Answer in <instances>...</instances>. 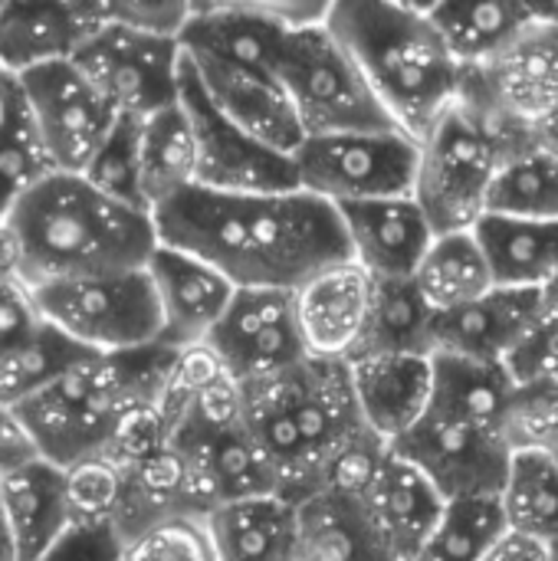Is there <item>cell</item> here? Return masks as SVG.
Here are the masks:
<instances>
[{
    "instance_id": "obj_1",
    "label": "cell",
    "mask_w": 558,
    "mask_h": 561,
    "mask_svg": "<svg viewBox=\"0 0 558 561\" xmlns=\"http://www.w3.org/2000/svg\"><path fill=\"white\" fill-rule=\"evenodd\" d=\"M158 243L187 253L237 289L296 293L329 266L349 263L339 207L309 194H220L187 187L155 214Z\"/></svg>"
},
{
    "instance_id": "obj_2",
    "label": "cell",
    "mask_w": 558,
    "mask_h": 561,
    "mask_svg": "<svg viewBox=\"0 0 558 561\" xmlns=\"http://www.w3.org/2000/svg\"><path fill=\"white\" fill-rule=\"evenodd\" d=\"M158 250L151 214L132 210L82 174L43 181L0 230V253L30 289L62 279L145 270Z\"/></svg>"
},
{
    "instance_id": "obj_3",
    "label": "cell",
    "mask_w": 558,
    "mask_h": 561,
    "mask_svg": "<svg viewBox=\"0 0 558 561\" xmlns=\"http://www.w3.org/2000/svg\"><path fill=\"white\" fill-rule=\"evenodd\" d=\"M240 417L276 493L293 503L312 496L345 450L375 437L362 421L349 365L322 358L240 385Z\"/></svg>"
},
{
    "instance_id": "obj_4",
    "label": "cell",
    "mask_w": 558,
    "mask_h": 561,
    "mask_svg": "<svg viewBox=\"0 0 558 561\" xmlns=\"http://www.w3.org/2000/svg\"><path fill=\"white\" fill-rule=\"evenodd\" d=\"M326 26L352 53L391 122L421 141L460 99L467 69L421 3L335 0Z\"/></svg>"
},
{
    "instance_id": "obj_5",
    "label": "cell",
    "mask_w": 558,
    "mask_h": 561,
    "mask_svg": "<svg viewBox=\"0 0 558 561\" xmlns=\"http://www.w3.org/2000/svg\"><path fill=\"white\" fill-rule=\"evenodd\" d=\"M533 138L529 128L493 112L477 92L460 99L418 141L414 201L437 233L474 230L487 214V194L503 161Z\"/></svg>"
},
{
    "instance_id": "obj_6",
    "label": "cell",
    "mask_w": 558,
    "mask_h": 561,
    "mask_svg": "<svg viewBox=\"0 0 558 561\" xmlns=\"http://www.w3.org/2000/svg\"><path fill=\"white\" fill-rule=\"evenodd\" d=\"M280 82L306 138L398 128L352 53L332 36L329 26L289 33L280 62Z\"/></svg>"
},
{
    "instance_id": "obj_7",
    "label": "cell",
    "mask_w": 558,
    "mask_h": 561,
    "mask_svg": "<svg viewBox=\"0 0 558 561\" xmlns=\"http://www.w3.org/2000/svg\"><path fill=\"white\" fill-rule=\"evenodd\" d=\"M30 293L53 329L95 355L161 345V309L148 270L62 279Z\"/></svg>"
},
{
    "instance_id": "obj_8",
    "label": "cell",
    "mask_w": 558,
    "mask_h": 561,
    "mask_svg": "<svg viewBox=\"0 0 558 561\" xmlns=\"http://www.w3.org/2000/svg\"><path fill=\"white\" fill-rule=\"evenodd\" d=\"M421 145L405 131H358L306 138L293 154L299 191H309L332 207L411 197Z\"/></svg>"
},
{
    "instance_id": "obj_9",
    "label": "cell",
    "mask_w": 558,
    "mask_h": 561,
    "mask_svg": "<svg viewBox=\"0 0 558 561\" xmlns=\"http://www.w3.org/2000/svg\"><path fill=\"white\" fill-rule=\"evenodd\" d=\"M181 39L102 23L76 53V69L128 118H151L181 99Z\"/></svg>"
},
{
    "instance_id": "obj_10",
    "label": "cell",
    "mask_w": 558,
    "mask_h": 561,
    "mask_svg": "<svg viewBox=\"0 0 558 561\" xmlns=\"http://www.w3.org/2000/svg\"><path fill=\"white\" fill-rule=\"evenodd\" d=\"M184 53V49H181ZM181 108L197 145V184L220 194H286L299 191L293 154H283L240 125H234L201 89L187 59H181Z\"/></svg>"
},
{
    "instance_id": "obj_11",
    "label": "cell",
    "mask_w": 558,
    "mask_h": 561,
    "mask_svg": "<svg viewBox=\"0 0 558 561\" xmlns=\"http://www.w3.org/2000/svg\"><path fill=\"white\" fill-rule=\"evenodd\" d=\"M332 3L286 0H214L191 3L187 26L181 30V49L194 56H214L234 66L260 69L280 76V62L289 43V33L326 26Z\"/></svg>"
},
{
    "instance_id": "obj_12",
    "label": "cell",
    "mask_w": 558,
    "mask_h": 561,
    "mask_svg": "<svg viewBox=\"0 0 558 561\" xmlns=\"http://www.w3.org/2000/svg\"><path fill=\"white\" fill-rule=\"evenodd\" d=\"M391 450L414 463L447 503L500 500L513 463V454L497 431L437 408L434 401L424 421Z\"/></svg>"
},
{
    "instance_id": "obj_13",
    "label": "cell",
    "mask_w": 558,
    "mask_h": 561,
    "mask_svg": "<svg viewBox=\"0 0 558 561\" xmlns=\"http://www.w3.org/2000/svg\"><path fill=\"white\" fill-rule=\"evenodd\" d=\"M16 85L56 161V171L82 174L115 128L118 112L76 69V62L33 69L26 76H16Z\"/></svg>"
},
{
    "instance_id": "obj_14",
    "label": "cell",
    "mask_w": 558,
    "mask_h": 561,
    "mask_svg": "<svg viewBox=\"0 0 558 561\" xmlns=\"http://www.w3.org/2000/svg\"><path fill=\"white\" fill-rule=\"evenodd\" d=\"M237 381H260L309 358L296 319V299L283 289H237L230 309L201 345Z\"/></svg>"
},
{
    "instance_id": "obj_15",
    "label": "cell",
    "mask_w": 558,
    "mask_h": 561,
    "mask_svg": "<svg viewBox=\"0 0 558 561\" xmlns=\"http://www.w3.org/2000/svg\"><path fill=\"white\" fill-rule=\"evenodd\" d=\"M378 279L358 263H339L303 283L296 299V319L309 358L352 365L372 335Z\"/></svg>"
},
{
    "instance_id": "obj_16",
    "label": "cell",
    "mask_w": 558,
    "mask_h": 561,
    "mask_svg": "<svg viewBox=\"0 0 558 561\" xmlns=\"http://www.w3.org/2000/svg\"><path fill=\"white\" fill-rule=\"evenodd\" d=\"M145 270L161 309V345L174 352L201 348L230 309L237 286L214 266L161 243Z\"/></svg>"
},
{
    "instance_id": "obj_17",
    "label": "cell",
    "mask_w": 558,
    "mask_h": 561,
    "mask_svg": "<svg viewBox=\"0 0 558 561\" xmlns=\"http://www.w3.org/2000/svg\"><path fill=\"white\" fill-rule=\"evenodd\" d=\"M349 371L365 427L388 447L401 444L431 411L434 355L368 352Z\"/></svg>"
},
{
    "instance_id": "obj_18",
    "label": "cell",
    "mask_w": 558,
    "mask_h": 561,
    "mask_svg": "<svg viewBox=\"0 0 558 561\" xmlns=\"http://www.w3.org/2000/svg\"><path fill=\"white\" fill-rule=\"evenodd\" d=\"M549 309V293L493 289L467 309L437 316L431 355L506 365V358L533 335Z\"/></svg>"
},
{
    "instance_id": "obj_19",
    "label": "cell",
    "mask_w": 558,
    "mask_h": 561,
    "mask_svg": "<svg viewBox=\"0 0 558 561\" xmlns=\"http://www.w3.org/2000/svg\"><path fill=\"white\" fill-rule=\"evenodd\" d=\"M184 59L191 62L207 99L234 125H240L243 131H250L253 138H260L263 145H270L283 154L299 151L306 135H303V125L296 118V108H293L280 76L234 66V62H224L214 56L184 53Z\"/></svg>"
},
{
    "instance_id": "obj_20",
    "label": "cell",
    "mask_w": 558,
    "mask_h": 561,
    "mask_svg": "<svg viewBox=\"0 0 558 561\" xmlns=\"http://www.w3.org/2000/svg\"><path fill=\"white\" fill-rule=\"evenodd\" d=\"M99 26L95 0L0 3V66L16 79L43 66L72 62Z\"/></svg>"
},
{
    "instance_id": "obj_21",
    "label": "cell",
    "mask_w": 558,
    "mask_h": 561,
    "mask_svg": "<svg viewBox=\"0 0 558 561\" xmlns=\"http://www.w3.org/2000/svg\"><path fill=\"white\" fill-rule=\"evenodd\" d=\"M352 263L382 279H414L437 230L411 197H385L339 207Z\"/></svg>"
},
{
    "instance_id": "obj_22",
    "label": "cell",
    "mask_w": 558,
    "mask_h": 561,
    "mask_svg": "<svg viewBox=\"0 0 558 561\" xmlns=\"http://www.w3.org/2000/svg\"><path fill=\"white\" fill-rule=\"evenodd\" d=\"M362 510L388 561H414L444 519L447 500L414 463L388 450L362 496Z\"/></svg>"
},
{
    "instance_id": "obj_23",
    "label": "cell",
    "mask_w": 558,
    "mask_h": 561,
    "mask_svg": "<svg viewBox=\"0 0 558 561\" xmlns=\"http://www.w3.org/2000/svg\"><path fill=\"white\" fill-rule=\"evenodd\" d=\"M467 89L493 112L533 131L558 108V20L526 36L497 62L467 72Z\"/></svg>"
},
{
    "instance_id": "obj_24",
    "label": "cell",
    "mask_w": 558,
    "mask_h": 561,
    "mask_svg": "<svg viewBox=\"0 0 558 561\" xmlns=\"http://www.w3.org/2000/svg\"><path fill=\"white\" fill-rule=\"evenodd\" d=\"M431 20L444 33L447 46L460 59V66L483 69L497 62L503 53L520 46L536 30L558 20V3L539 0H464V3H428Z\"/></svg>"
},
{
    "instance_id": "obj_25",
    "label": "cell",
    "mask_w": 558,
    "mask_h": 561,
    "mask_svg": "<svg viewBox=\"0 0 558 561\" xmlns=\"http://www.w3.org/2000/svg\"><path fill=\"white\" fill-rule=\"evenodd\" d=\"M0 500L16 561H39L72 526L66 477L39 457L0 477Z\"/></svg>"
},
{
    "instance_id": "obj_26",
    "label": "cell",
    "mask_w": 558,
    "mask_h": 561,
    "mask_svg": "<svg viewBox=\"0 0 558 561\" xmlns=\"http://www.w3.org/2000/svg\"><path fill=\"white\" fill-rule=\"evenodd\" d=\"M207 523L220 561H293L299 506L280 493L217 506Z\"/></svg>"
},
{
    "instance_id": "obj_27",
    "label": "cell",
    "mask_w": 558,
    "mask_h": 561,
    "mask_svg": "<svg viewBox=\"0 0 558 561\" xmlns=\"http://www.w3.org/2000/svg\"><path fill=\"white\" fill-rule=\"evenodd\" d=\"M474 233L500 289L553 293L558 286V224L483 217Z\"/></svg>"
},
{
    "instance_id": "obj_28",
    "label": "cell",
    "mask_w": 558,
    "mask_h": 561,
    "mask_svg": "<svg viewBox=\"0 0 558 561\" xmlns=\"http://www.w3.org/2000/svg\"><path fill=\"white\" fill-rule=\"evenodd\" d=\"M296 506L299 533L293 561H388L372 533L362 500L312 493Z\"/></svg>"
},
{
    "instance_id": "obj_29",
    "label": "cell",
    "mask_w": 558,
    "mask_h": 561,
    "mask_svg": "<svg viewBox=\"0 0 558 561\" xmlns=\"http://www.w3.org/2000/svg\"><path fill=\"white\" fill-rule=\"evenodd\" d=\"M414 286L437 316L467 309L497 289L490 263L474 230L437 233L424 263L414 273Z\"/></svg>"
},
{
    "instance_id": "obj_30",
    "label": "cell",
    "mask_w": 558,
    "mask_h": 561,
    "mask_svg": "<svg viewBox=\"0 0 558 561\" xmlns=\"http://www.w3.org/2000/svg\"><path fill=\"white\" fill-rule=\"evenodd\" d=\"M197 184V145L191 122L178 105L141 122V191L155 214L171 197Z\"/></svg>"
},
{
    "instance_id": "obj_31",
    "label": "cell",
    "mask_w": 558,
    "mask_h": 561,
    "mask_svg": "<svg viewBox=\"0 0 558 561\" xmlns=\"http://www.w3.org/2000/svg\"><path fill=\"white\" fill-rule=\"evenodd\" d=\"M53 174H59L56 161L13 79L7 95V112L0 122V230L7 227L13 210Z\"/></svg>"
},
{
    "instance_id": "obj_32",
    "label": "cell",
    "mask_w": 558,
    "mask_h": 561,
    "mask_svg": "<svg viewBox=\"0 0 558 561\" xmlns=\"http://www.w3.org/2000/svg\"><path fill=\"white\" fill-rule=\"evenodd\" d=\"M483 217H513L558 224V154L543 148L536 138L520 145L503 168L497 171L487 214Z\"/></svg>"
},
{
    "instance_id": "obj_33",
    "label": "cell",
    "mask_w": 558,
    "mask_h": 561,
    "mask_svg": "<svg viewBox=\"0 0 558 561\" xmlns=\"http://www.w3.org/2000/svg\"><path fill=\"white\" fill-rule=\"evenodd\" d=\"M506 529L549 546L558 536V457L516 454L500 496Z\"/></svg>"
},
{
    "instance_id": "obj_34",
    "label": "cell",
    "mask_w": 558,
    "mask_h": 561,
    "mask_svg": "<svg viewBox=\"0 0 558 561\" xmlns=\"http://www.w3.org/2000/svg\"><path fill=\"white\" fill-rule=\"evenodd\" d=\"M434 322H437V312L424 302L414 279H382L375 289L372 335H368V345L362 355H368V352L431 355Z\"/></svg>"
},
{
    "instance_id": "obj_35",
    "label": "cell",
    "mask_w": 558,
    "mask_h": 561,
    "mask_svg": "<svg viewBox=\"0 0 558 561\" xmlns=\"http://www.w3.org/2000/svg\"><path fill=\"white\" fill-rule=\"evenodd\" d=\"M92 355L95 352L76 345L72 339H66L59 329L46 322V329L26 348L0 362V404L7 408L23 404L26 398L49 388L53 381H59L66 371H72Z\"/></svg>"
},
{
    "instance_id": "obj_36",
    "label": "cell",
    "mask_w": 558,
    "mask_h": 561,
    "mask_svg": "<svg viewBox=\"0 0 558 561\" xmlns=\"http://www.w3.org/2000/svg\"><path fill=\"white\" fill-rule=\"evenodd\" d=\"M503 533L500 500H454L414 561H483Z\"/></svg>"
},
{
    "instance_id": "obj_37",
    "label": "cell",
    "mask_w": 558,
    "mask_h": 561,
    "mask_svg": "<svg viewBox=\"0 0 558 561\" xmlns=\"http://www.w3.org/2000/svg\"><path fill=\"white\" fill-rule=\"evenodd\" d=\"M82 178L105 197L132 210L151 214L145 204V191H141V122L118 115L115 128L109 131V138L102 141V148L95 151Z\"/></svg>"
},
{
    "instance_id": "obj_38",
    "label": "cell",
    "mask_w": 558,
    "mask_h": 561,
    "mask_svg": "<svg viewBox=\"0 0 558 561\" xmlns=\"http://www.w3.org/2000/svg\"><path fill=\"white\" fill-rule=\"evenodd\" d=\"M503 444L516 454H558V381H513Z\"/></svg>"
},
{
    "instance_id": "obj_39",
    "label": "cell",
    "mask_w": 558,
    "mask_h": 561,
    "mask_svg": "<svg viewBox=\"0 0 558 561\" xmlns=\"http://www.w3.org/2000/svg\"><path fill=\"white\" fill-rule=\"evenodd\" d=\"M125 561H220L207 516L178 513L125 539Z\"/></svg>"
},
{
    "instance_id": "obj_40",
    "label": "cell",
    "mask_w": 558,
    "mask_h": 561,
    "mask_svg": "<svg viewBox=\"0 0 558 561\" xmlns=\"http://www.w3.org/2000/svg\"><path fill=\"white\" fill-rule=\"evenodd\" d=\"M66 477V500H69V516L72 523H112L118 519L122 510V493H125V467L115 463L109 454L86 457L72 467L62 470Z\"/></svg>"
},
{
    "instance_id": "obj_41",
    "label": "cell",
    "mask_w": 558,
    "mask_h": 561,
    "mask_svg": "<svg viewBox=\"0 0 558 561\" xmlns=\"http://www.w3.org/2000/svg\"><path fill=\"white\" fill-rule=\"evenodd\" d=\"M95 13L102 23L181 39V30L187 26L191 16V3L187 0H95Z\"/></svg>"
},
{
    "instance_id": "obj_42",
    "label": "cell",
    "mask_w": 558,
    "mask_h": 561,
    "mask_svg": "<svg viewBox=\"0 0 558 561\" xmlns=\"http://www.w3.org/2000/svg\"><path fill=\"white\" fill-rule=\"evenodd\" d=\"M43 329L46 319L36 309L30 286L10 270H0V362L26 348Z\"/></svg>"
},
{
    "instance_id": "obj_43",
    "label": "cell",
    "mask_w": 558,
    "mask_h": 561,
    "mask_svg": "<svg viewBox=\"0 0 558 561\" xmlns=\"http://www.w3.org/2000/svg\"><path fill=\"white\" fill-rule=\"evenodd\" d=\"M513 381H558V299L549 293V309L533 335L506 358Z\"/></svg>"
},
{
    "instance_id": "obj_44",
    "label": "cell",
    "mask_w": 558,
    "mask_h": 561,
    "mask_svg": "<svg viewBox=\"0 0 558 561\" xmlns=\"http://www.w3.org/2000/svg\"><path fill=\"white\" fill-rule=\"evenodd\" d=\"M39 561H125V539L112 523H72Z\"/></svg>"
},
{
    "instance_id": "obj_45",
    "label": "cell",
    "mask_w": 558,
    "mask_h": 561,
    "mask_svg": "<svg viewBox=\"0 0 558 561\" xmlns=\"http://www.w3.org/2000/svg\"><path fill=\"white\" fill-rule=\"evenodd\" d=\"M30 460H36V450H33L23 424L16 421L13 408L0 404V477L30 463Z\"/></svg>"
},
{
    "instance_id": "obj_46",
    "label": "cell",
    "mask_w": 558,
    "mask_h": 561,
    "mask_svg": "<svg viewBox=\"0 0 558 561\" xmlns=\"http://www.w3.org/2000/svg\"><path fill=\"white\" fill-rule=\"evenodd\" d=\"M483 561H553V556H549V546H543L539 539L506 529L497 539V546L483 556Z\"/></svg>"
},
{
    "instance_id": "obj_47",
    "label": "cell",
    "mask_w": 558,
    "mask_h": 561,
    "mask_svg": "<svg viewBox=\"0 0 558 561\" xmlns=\"http://www.w3.org/2000/svg\"><path fill=\"white\" fill-rule=\"evenodd\" d=\"M533 138H536L543 148H549V151H556L558 154V108H553L543 122L533 125Z\"/></svg>"
},
{
    "instance_id": "obj_48",
    "label": "cell",
    "mask_w": 558,
    "mask_h": 561,
    "mask_svg": "<svg viewBox=\"0 0 558 561\" xmlns=\"http://www.w3.org/2000/svg\"><path fill=\"white\" fill-rule=\"evenodd\" d=\"M0 561H16L10 526H7V513H3V500H0Z\"/></svg>"
},
{
    "instance_id": "obj_49",
    "label": "cell",
    "mask_w": 558,
    "mask_h": 561,
    "mask_svg": "<svg viewBox=\"0 0 558 561\" xmlns=\"http://www.w3.org/2000/svg\"><path fill=\"white\" fill-rule=\"evenodd\" d=\"M10 82L13 76L0 66V122H3V112H7V95H10Z\"/></svg>"
},
{
    "instance_id": "obj_50",
    "label": "cell",
    "mask_w": 558,
    "mask_h": 561,
    "mask_svg": "<svg viewBox=\"0 0 558 561\" xmlns=\"http://www.w3.org/2000/svg\"><path fill=\"white\" fill-rule=\"evenodd\" d=\"M549 556H553V561H558V536L549 542Z\"/></svg>"
},
{
    "instance_id": "obj_51",
    "label": "cell",
    "mask_w": 558,
    "mask_h": 561,
    "mask_svg": "<svg viewBox=\"0 0 558 561\" xmlns=\"http://www.w3.org/2000/svg\"><path fill=\"white\" fill-rule=\"evenodd\" d=\"M0 270H7V263H3V253H0Z\"/></svg>"
},
{
    "instance_id": "obj_52",
    "label": "cell",
    "mask_w": 558,
    "mask_h": 561,
    "mask_svg": "<svg viewBox=\"0 0 558 561\" xmlns=\"http://www.w3.org/2000/svg\"><path fill=\"white\" fill-rule=\"evenodd\" d=\"M553 296H556V299H558V286H556V289H553Z\"/></svg>"
},
{
    "instance_id": "obj_53",
    "label": "cell",
    "mask_w": 558,
    "mask_h": 561,
    "mask_svg": "<svg viewBox=\"0 0 558 561\" xmlns=\"http://www.w3.org/2000/svg\"><path fill=\"white\" fill-rule=\"evenodd\" d=\"M556 457H558V454H556Z\"/></svg>"
}]
</instances>
